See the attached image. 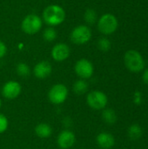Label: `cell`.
<instances>
[{
    "label": "cell",
    "mask_w": 148,
    "mask_h": 149,
    "mask_svg": "<svg viewBox=\"0 0 148 149\" xmlns=\"http://www.w3.org/2000/svg\"><path fill=\"white\" fill-rule=\"evenodd\" d=\"M65 19V11L58 4H51L43 11V20L51 27L62 24Z\"/></svg>",
    "instance_id": "obj_1"
},
{
    "label": "cell",
    "mask_w": 148,
    "mask_h": 149,
    "mask_svg": "<svg viewBox=\"0 0 148 149\" xmlns=\"http://www.w3.org/2000/svg\"><path fill=\"white\" fill-rule=\"evenodd\" d=\"M124 61L126 68L133 72H139L142 71L145 66L143 57L139 52L135 50L127 51L125 54Z\"/></svg>",
    "instance_id": "obj_2"
},
{
    "label": "cell",
    "mask_w": 148,
    "mask_h": 149,
    "mask_svg": "<svg viewBox=\"0 0 148 149\" xmlns=\"http://www.w3.org/2000/svg\"><path fill=\"white\" fill-rule=\"evenodd\" d=\"M68 94L69 90L67 86L64 84L58 83L50 88L47 97L51 103L54 105H61L65 102L68 98Z\"/></svg>",
    "instance_id": "obj_3"
},
{
    "label": "cell",
    "mask_w": 148,
    "mask_h": 149,
    "mask_svg": "<svg viewBox=\"0 0 148 149\" xmlns=\"http://www.w3.org/2000/svg\"><path fill=\"white\" fill-rule=\"evenodd\" d=\"M86 103L92 109L99 111L106 107L108 104V98L104 92L94 90L88 93L86 96Z\"/></svg>",
    "instance_id": "obj_4"
},
{
    "label": "cell",
    "mask_w": 148,
    "mask_h": 149,
    "mask_svg": "<svg viewBox=\"0 0 148 149\" xmlns=\"http://www.w3.org/2000/svg\"><path fill=\"white\" fill-rule=\"evenodd\" d=\"M42 18L36 14L27 15L21 23L23 31L29 35H33L38 32L42 28Z\"/></svg>",
    "instance_id": "obj_5"
},
{
    "label": "cell",
    "mask_w": 148,
    "mask_h": 149,
    "mask_svg": "<svg viewBox=\"0 0 148 149\" xmlns=\"http://www.w3.org/2000/svg\"><path fill=\"white\" fill-rule=\"evenodd\" d=\"M118 28V20L115 16L110 13L104 14L98 20V29L105 35H110L113 33Z\"/></svg>",
    "instance_id": "obj_6"
},
{
    "label": "cell",
    "mask_w": 148,
    "mask_h": 149,
    "mask_svg": "<svg viewBox=\"0 0 148 149\" xmlns=\"http://www.w3.org/2000/svg\"><path fill=\"white\" fill-rule=\"evenodd\" d=\"M92 38L91 29L84 24L75 27L70 35L71 41L76 45H84L90 41Z\"/></svg>",
    "instance_id": "obj_7"
},
{
    "label": "cell",
    "mask_w": 148,
    "mask_h": 149,
    "mask_svg": "<svg viewBox=\"0 0 148 149\" xmlns=\"http://www.w3.org/2000/svg\"><path fill=\"white\" fill-rule=\"evenodd\" d=\"M74 72L79 79L86 80L93 75L94 67L90 60L86 58H80L75 63Z\"/></svg>",
    "instance_id": "obj_8"
},
{
    "label": "cell",
    "mask_w": 148,
    "mask_h": 149,
    "mask_svg": "<svg viewBox=\"0 0 148 149\" xmlns=\"http://www.w3.org/2000/svg\"><path fill=\"white\" fill-rule=\"evenodd\" d=\"M22 92V86L19 82L15 80L7 81L2 87V95L6 100H14L17 98Z\"/></svg>",
    "instance_id": "obj_9"
},
{
    "label": "cell",
    "mask_w": 148,
    "mask_h": 149,
    "mask_svg": "<svg viewBox=\"0 0 148 149\" xmlns=\"http://www.w3.org/2000/svg\"><path fill=\"white\" fill-rule=\"evenodd\" d=\"M76 142L75 134L69 130L65 129L61 131L57 138V144L61 149H69L73 147Z\"/></svg>",
    "instance_id": "obj_10"
},
{
    "label": "cell",
    "mask_w": 148,
    "mask_h": 149,
    "mask_svg": "<svg viewBox=\"0 0 148 149\" xmlns=\"http://www.w3.org/2000/svg\"><path fill=\"white\" fill-rule=\"evenodd\" d=\"M71 54L70 47L64 43H58L55 45L51 49V57L57 62H62L66 60Z\"/></svg>",
    "instance_id": "obj_11"
},
{
    "label": "cell",
    "mask_w": 148,
    "mask_h": 149,
    "mask_svg": "<svg viewBox=\"0 0 148 149\" xmlns=\"http://www.w3.org/2000/svg\"><path fill=\"white\" fill-rule=\"evenodd\" d=\"M52 72V66L50 62L46 60H43L38 62L33 67L32 72L33 75L38 79H44L48 78Z\"/></svg>",
    "instance_id": "obj_12"
},
{
    "label": "cell",
    "mask_w": 148,
    "mask_h": 149,
    "mask_svg": "<svg viewBox=\"0 0 148 149\" xmlns=\"http://www.w3.org/2000/svg\"><path fill=\"white\" fill-rule=\"evenodd\" d=\"M96 142L100 148L110 149L112 148L115 144V138L110 133L102 132L97 135Z\"/></svg>",
    "instance_id": "obj_13"
},
{
    "label": "cell",
    "mask_w": 148,
    "mask_h": 149,
    "mask_svg": "<svg viewBox=\"0 0 148 149\" xmlns=\"http://www.w3.org/2000/svg\"><path fill=\"white\" fill-rule=\"evenodd\" d=\"M35 134L38 138L47 139L52 134V127L47 123H39L34 128Z\"/></svg>",
    "instance_id": "obj_14"
},
{
    "label": "cell",
    "mask_w": 148,
    "mask_h": 149,
    "mask_svg": "<svg viewBox=\"0 0 148 149\" xmlns=\"http://www.w3.org/2000/svg\"><path fill=\"white\" fill-rule=\"evenodd\" d=\"M88 88H89V85L86 82L85 79H79L78 80H76L72 86V91L75 94L80 96V95H84L85 93H86L88 92Z\"/></svg>",
    "instance_id": "obj_15"
},
{
    "label": "cell",
    "mask_w": 148,
    "mask_h": 149,
    "mask_svg": "<svg viewBox=\"0 0 148 149\" xmlns=\"http://www.w3.org/2000/svg\"><path fill=\"white\" fill-rule=\"evenodd\" d=\"M102 119L108 125H113L117 122L118 116L116 112L112 108H105L102 110Z\"/></svg>",
    "instance_id": "obj_16"
},
{
    "label": "cell",
    "mask_w": 148,
    "mask_h": 149,
    "mask_svg": "<svg viewBox=\"0 0 148 149\" xmlns=\"http://www.w3.org/2000/svg\"><path fill=\"white\" fill-rule=\"evenodd\" d=\"M143 134L142 127L139 124H133L127 129V135L133 141L139 140Z\"/></svg>",
    "instance_id": "obj_17"
},
{
    "label": "cell",
    "mask_w": 148,
    "mask_h": 149,
    "mask_svg": "<svg viewBox=\"0 0 148 149\" xmlns=\"http://www.w3.org/2000/svg\"><path fill=\"white\" fill-rule=\"evenodd\" d=\"M16 72L19 77L22 78H26L31 74V68L26 63L20 62L17 65L16 67Z\"/></svg>",
    "instance_id": "obj_18"
},
{
    "label": "cell",
    "mask_w": 148,
    "mask_h": 149,
    "mask_svg": "<svg viewBox=\"0 0 148 149\" xmlns=\"http://www.w3.org/2000/svg\"><path fill=\"white\" fill-rule=\"evenodd\" d=\"M58 33L53 27H47L43 32V38L47 42H52L57 38Z\"/></svg>",
    "instance_id": "obj_19"
},
{
    "label": "cell",
    "mask_w": 148,
    "mask_h": 149,
    "mask_svg": "<svg viewBox=\"0 0 148 149\" xmlns=\"http://www.w3.org/2000/svg\"><path fill=\"white\" fill-rule=\"evenodd\" d=\"M84 18H85V21L88 24H93L97 21V13L94 10L88 9L85 12Z\"/></svg>",
    "instance_id": "obj_20"
},
{
    "label": "cell",
    "mask_w": 148,
    "mask_h": 149,
    "mask_svg": "<svg viewBox=\"0 0 148 149\" xmlns=\"http://www.w3.org/2000/svg\"><path fill=\"white\" fill-rule=\"evenodd\" d=\"M98 48L102 52H108L111 49V42L106 38H100L97 43Z\"/></svg>",
    "instance_id": "obj_21"
},
{
    "label": "cell",
    "mask_w": 148,
    "mask_h": 149,
    "mask_svg": "<svg viewBox=\"0 0 148 149\" xmlns=\"http://www.w3.org/2000/svg\"><path fill=\"white\" fill-rule=\"evenodd\" d=\"M9 127V120L8 118L3 114L0 113V134L4 133Z\"/></svg>",
    "instance_id": "obj_22"
},
{
    "label": "cell",
    "mask_w": 148,
    "mask_h": 149,
    "mask_svg": "<svg viewBox=\"0 0 148 149\" xmlns=\"http://www.w3.org/2000/svg\"><path fill=\"white\" fill-rule=\"evenodd\" d=\"M6 52H7V47H6L5 44L0 40V58H3L5 56Z\"/></svg>",
    "instance_id": "obj_23"
},
{
    "label": "cell",
    "mask_w": 148,
    "mask_h": 149,
    "mask_svg": "<svg viewBox=\"0 0 148 149\" xmlns=\"http://www.w3.org/2000/svg\"><path fill=\"white\" fill-rule=\"evenodd\" d=\"M133 100L136 104H140L142 100V95L140 92H136L133 97Z\"/></svg>",
    "instance_id": "obj_24"
},
{
    "label": "cell",
    "mask_w": 148,
    "mask_h": 149,
    "mask_svg": "<svg viewBox=\"0 0 148 149\" xmlns=\"http://www.w3.org/2000/svg\"><path fill=\"white\" fill-rule=\"evenodd\" d=\"M142 80H143V82H144L146 85H147L148 86V69H147V70L144 72V73H143V75H142Z\"/></svg>",
    "instance_id": "obj_25"
},
{
    "label": "cell",
    "mask_w": 148,
    "mask_h": 149,
    "mask_svg": "<svg viewBox=\"0 0 148 149\" xmlns=\"http://www.w3.org/2000/svg\"><path fill=\"white\" fill-rule=\"evenodd\" d=\"M2 105H3V102H2V100H1V99H0V109H1V107H2Z\"/></svg>",
    "instance_id": "obj_26"
}]
</instances>
